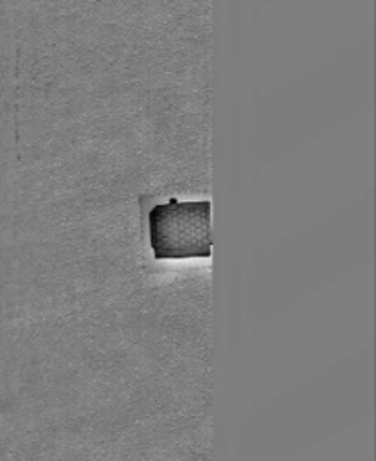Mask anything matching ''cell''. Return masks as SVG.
Here are the masks:
<instances>
[{"mask_svg": "<svg viewBox=\"0 0 376 461\" xmlns=\"http://www.w3.org/2000/svg\"><path fill=\"white\" fill-rule=\"evenodd\" d=\"M148 229L157 259L209 258L212 249L210 200L171 198L157 203L148 212Z\"/></svg>", "mask_w": 376, "mask_h": 461, "instance_id": "obj_1", "label": "cell"}]
</instances>
